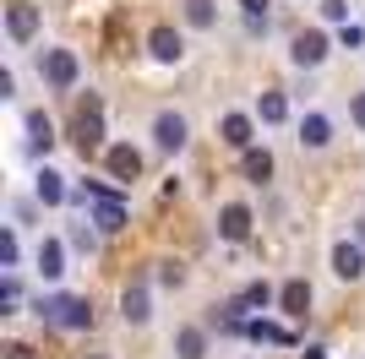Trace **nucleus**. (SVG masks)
Masks as SVG:
<instances>
[{
  "label": "nucleus",
  "mask_w": 365,
  "mask_h": 359,
  "mask_svg": "<svg viewBox=\"0 0 365 359\" xmlns=\"http://www.w3.org/2000/svg\"><path fill=\"white\" fill-rule=\"evenodd\" d=\"M33 311H38V321H49V327H66V332L93 327V299H82V294H44Z\"/></svg>",
  "instance_id": "1"
},
{
  "label": "nucleus",
  "mask_w": 365,
  "mask_h": 359,
  "mask_svg": "<svg viewBox=\"0 0 365 359\" xmlns=\"http://www.w3.org/2000/svg\"><path fill=\"white\" fill-rule=\"evenodd\" d=\"M76 152H82V158H93V152H109L104 147V98H98V93H88V98H82V104H76Z\"/></svg>",
  "instance_id": "2"
},
{
  "label": "nucleus",
  "mask_w": 365,
  "mask_h": 359,
  "mask_svg": "<svg viewBox=\"0 0 365 359\" xmlns=\"http://www.w3.org/2000/svg\"><path fill=\"white\" fill-rule=\"evenodd\" d=\"M76 76H82V66H76L71 49H49V55H44V82H49L55 93H71Z\"/></svg>",
  "instance_id": "3"
},
{
  "label": "nucleus",
  "mask_w": 365,
  "mask_h": 359,
  "mask_svg": "<svg viewBox=\"0 0 365 359\" xmlns=\"http://www.w3.org/2000/svg\"><path fill=\"white\" fill-rule=\"evenodd\" d=\"M104 169H109V180L131 185V180H142V152L131 147V142H115V147L104 152Z\"/></svg>",
  "instance_id": "4"
},
{
  "label": "nucleus",
  "mask_w": 365,
  "mask_h": 359,
  "mask_svg": "<svg viewBox=\"0 0 365 359\" xmlns=\"http://www.w3.org/2000/svg\"><path fill=\"white\" fill-rule=\"evenodd\" d=\"M33 33H38V6H33V0H11V6H6V38H11V44H28Z\"/></svg>",
  "instance_id": "5"
},
{
  "label": "nucleus",
  "mask_w": 365,
  "mask_h": 359,
  "mask_svg": "<svg viewBox=\"0 0 365 359\" xmlns=\"http://www.w3.org/2000/svg\"><path fill=\"white\" fill-rule=\"evenodd\" d=\"M294 66H322V60L333 55V38H327V33L322 28H305V33H294Z\"/></svg>",
  "instance_id": "6"
},
{
  "label": "nucleus",
  "mask_w": 365,
  "mask_h": 359,
  "mask_svg": "<svg viewBox=\"0 0 365 359\" xmlns=\"http://www.w3.org/2000/svg\"><path fill=\"white\" fill-rule=\"evenodd\" d=\"M153 142H158V152H180L185 142H191V131H185V115L164 109V115L153 120Z\"/></svg>",
  "instance_id": "7"
},
{
  "label": "nucleus",
  "mask_w": 365,
  "mask_h": 359,
  "mask_svg": "<svg viewBox=\"0 0 365 359\" xmlns=\"http://www.w3.org/2000/svg\"><path fill=\"white\" fill-rule=\"evenodd\" d=\"M333 272L344 278V283H360L365 278V245L360 239H338L333 245Z\"/></svg>",
  "instance_id": "8"
},
{
  "label": "nucleus",
  "mask_w": 365,
  "mask_h": 359,
  "mask_svg": "<svg viewBox=\"0 0 365 359\" xmlns=\"http://www.w3.org/2000/svg\"><path fill=\"white\" fill-rule=\"evenodd\" d=\"M251 224H257V218H251V207H245V202H229V207L218 212V234H224L229 245L251 239Z\"/></svg>",
  "instance_id": "9"
},
{
  "label": "nucleus",
  "mask_w": 365,
  "mask_h": 359,
  "mask_svg": "<svg viewBox=\"0 0 365 359\" xmlns=\"http://www.w3.org/2000/svg\"><path fill=\"white\" fill-rule=\"evenodd\" d=\"M120 316L131 321V327H148V316H153V299H148V278H137V283L120 294Z\"/></svg>",
  "instance_id": "10"
},
{
  "label": "nucleus",
  "mask_w": 365,
  "mask_h": 359,
  "mask_svg": "<svg viewBox=\"0 0 365 359\" xmlns=\"http://www.w3.org/2000/svg\"><path fill=\"white\" fill-rule=\"evenodd\" d=\"M88 224H98V234H120V229L131 224V212H125V202H93Z\"/></svg>",
  "instance_id": "11"
},
{
  "label": "nucleus",
  "mask_w": 365,
  "mask_h": 359,
  "mask_svg": "<svg viewBox=\"0 0 365 359\" xmlns=\"http://www.w3.org/2000/svg\"><path fill=\"white\" fill-rule=\"evenodd\" d=\"M218 136H224V147L245 152V147H251V136H257V120H251V115H224V120H218Z\"/></svg>",
  "instance_id": "12"
},
{
  "label": "nucleus",
  "mask_w": 365,
  "mask_h": 359,
  "mask_svg": "<svg viewBox=\"0 0 365 359\" xmlns=\"http://www.w3.org/2000/svg\"><path fill=\"white\" fill-rule=\"evenodd\" d=\"M148 49H153V60H158V66H175V60L185 55V38L175 28H153L148 33Z\"/></svg>",
  "instance_id": "13"
},
{
  "label": "nucleus",
  "mask_w": 365,
  "mask_h": 359,
  "mask_svg": "<svg viewBox=\"0 0 365 359\" xmlns=\"http://www.w3.org/2000/svg\"><path fill=\"white\" fill-rule=\"evenodd\" d=\"M33 261H38V272H44L49 283H55V278L66 272V239L44 234V239H38V256H33Z\"/></svg>",
  "instance_id": "14"
},
{
  "label": "nucleus",
  "mask_w": 365,
  "mask_h": 359,
  "mask_svg": "<svg viewBox=\"0 0 365 359\" xmlns=\"http://www.w3.org/2000/svg\"><path fill=\"white\" fill-rule=\"evenodd\" d=\"M245 338H251V343H278V348L294 343V332L278 327V321H267V316H251V321H245Z\"/></svg>",
  "instance_id": "15"
},
{
  "label": "nucleus",
  "mask_w": 365,
  "mask_h": 359,
  "mask_svg": "<svg viewBox=\"0 0 365 359\" xmlns=\"http://www.w3.org/2000/svg\"><path fill=\"white\" fill-rule=\"evenodd\" d=\"M33 196H38L44 207H61V202H71V185H66V175H55V169H38V185H33Z\"/></svg>",
  "instance_id": "16"
},
{
  "label": "nucleus",
  "mask_w": 365,
  "mask_h": 359,
  "mask_svg": "<svg viewBox=\"0 0 365 359\" xmlns=\"http://www.w3.org/2000/svg\"><path fill=\"white\" fill-rule=\"evenodd\" d=\"M49 147H55V120H49L44 109H33L28 115V152L38 158V152H49Z\"/></svg>",
  "instance_id": "17"
},
{
  "label": "nucleus",
  "mask_w": 365,
  "mask_h": 359,
  "mask_svg": "<svg viewBox=\"0 0 365 359\" xmlns=\"http://www.w3.org/2000/svg\"><path fill=\"white\" fill-rule=\"evenodd\" d=\"M327 142H333V120H327V115H305V120H300V147L322 152Z\"/></svg>",
  "instance_id": "18"
},
{
  "label": "nucleus",
  "mask_w": 365,
  "mask_h": 359,
  "mask_svg": "<svg viewBox=\"0 0 365 359\" xmlns=\"http://www.w3.org/2000/svg\"><path fill=\"white\" fill-rule=\"evenodd\" d=\"M240 175L251 180V185H267V180H273V152H267V147H245Z\"/></svg>",
  "instance_id": "19"
},
{
  "label": "nucleus",
  "mask_w": 365,
  "mask_h": 359,
  "mask_svg": "<svg viewBox=\"0 0 365 359\" xmlns=\"http://www.w3.org/2000/svg\"><path fill=\"white\" fill-rule=\"evenodd\" d=\"M278 305H284V316H305L311 311V283H305V278H289V283L278 288Z\"/></svg>",
  "instance_id": "20"
},
{
  "label": "nucleus",
  "mask_w": 365,
  "mask_h": 359,
  "mask_svg": "<svg viewBox=\"0 0 365 359\" xmlns=\"http://www.w3.org/2000/svg\"><path fill=\"white\" fill-rule=\"evenodd\" d=\"M207 354V332L202 327H180L175 332V359H202Z\"/></svg>",
  "instance_id": "21"
},
{
  "label": "nucleus",
  "mask_w": 365,
  "mask_h": 359,
  "mask_svg": "<svg viewBox=\"0 0 365 359\" xmlns=\"http://www.w3.org/2000/svg\"><path fill=\"white\" fill-rule=\"evenodd\" d=\"M257 120L262 125H284V120H289V98H284V93H262L257 98Z\"/></svg>",
  "instance_id": "22"
},
{
  "label": "nucleus",
  "mask_w": 365,
  "mask_h": 359,
  "mask_svg": "<svg viewBox=\"0 0 365 359\" xmlns=\"http://www.w3.org/2000/svg\"><path fill=\"white\" fill-rule=\"evenodd\" d=\"M240 299L251 305V311H267V305L278 299V288H273V283H262V278H257V283H245V288H240Z\"/></svg>",
  "instance_id": "23"
},
{
  "label": "nucleus",
  "mask_w": 365,
  "mask_h": 359,
  "mask_svg": "<svg viewBox=\"0 0 365 359\" xmlns=\"http://www.w3.org/2000/svg\"><path fill=\"white\" fill-rule=\"evenodd\" d=\"M185 22H191V28H213L218 6H213V0H185Z\"/></svg>",
  "instance_id": "24"
},
{
  "label": "nucleus",
  "mask_w": 365,
  "mask_h": 359,
  "mask_svg": "<svg viewBox=\"0 0 365 359\" xmlns=\"http://www.w3.org/2000/svg\"><path fill=\"white\" fill-rule=\"evenodd\" d=\"M16 256H22V239H16V229H0V267H16Z\"/></svg>",
  "instance_id": "25"
},
{
  "label": "nucleus",
  "mask_w": 365,
  "mask_h": 359,
  "mask_svg": "<svg viewBox=\"0 0 365 359\" xmlns=\"http://www.w3.org/2000/svg\"><path fill=\"white\" fill-rule=\"evenodd\" d=\"M71 245L93 256V251H98V224H76V229H71Z\"/></svg>",
  "instance_id": "26"
},
{
  "label": "nucleus",
  "mask_w": 365,
  "mask_h": 359,
  "mask_svg": "<svg viewBox=\"0 0 365 359\" xmlns=\"http://www.w3.org/2000/svg\"><path fill=\"white\" fill-rule=\"evenodd\" d=\"M365 44V28L360 22H344V28H338V49H360Z\"/></svg>",
  "instance_id": "27"
},
{
  "label": "nucleus",
  "mask_w": 365,
  "mask_h": 359,
  "mask_svg": "<svg viewBox=\"0 0 365 359\" xmlns=\"http://www.w3.org/2000/svg\"><path fill=\"white\" fill-rule=\"evenodd\" d=\"M16 299H22V283L6 272V278H0V305H6V311H16Z\"/></svg>",
  "instance_id": "28"
},
{
  "label": "nucleus",
  "mask_w": 365,
  "mask_h": 359,
  "mask_svg": "<svg viewBox=\"0 0 365 359\" xmlns=\"http://www.w3.org/2000/svg\"><path fill=\"white\" fill-rule=\"evenodd\" d=\"M322 16H327V22H338V28H344V22H349V0H322Z\"/></svg>",
  "instance_id": "29"
},
{
  "label": "nucleus",
  "mask_w": 365,
  "mask_h": 359,
  "mask_svg": "<svg viewBox=\"0 0 365 359\" xmlns=\"http://www.w3.org/2000/svg\"><path fill=\"white\" fill-rule=\"evenodd\" d=\"M158 283H164V288H180V283H185V272L175 267V261H158Z\"/></svg>",
  "instance_id": "30"
},
{
  "label": "nucleus",
  "mask_w": 365,
  "mask_h": 359,
  "mask_svg": "<svg viewBox=\"0 0 365 359\" xmlns=\"http://www.w3.org/2000/svg\"><path fill=\"white\" fill-rule=\"evenodd\" d=\"M349 120L365 131V88H360V93H349Z\"/></svg>",
  "instance_id": "31"
},
{
  "label": "nucleus",
  "mask_w": 365,
  "mask_h": 359,
  "mask_svg": "<svg viewBox=\"0 0 365 359\" xmlns=\"http://www.w3.org/2000/svg\"><path fill=\"white\" fill-rule=\"evenodd\" d=\"M300 359H327V348H322V343H311V348H300Z\"/></svg>",
  "instance_id": "32"
},
{
  "label": "nucleus",
  "mask_w": 365,
  "mask_h": 359,
  "mask_svg": "<svg viewBox=\"0 0 365 359\" xmlns=\"http://www.w3.org/2000/svg\"><path fill=\"white\" fill-rule=\"evenodd\" d=\"M245 11H267V6H273V0H240Z\"/></svg>",
  "instance_id": "33"
},
{
  "label": "nucleus",
  "mask_w": 365,
  "mask_h": 359,
  "mask_svg": "<svg viewBox=\"0 0 365 359\" xmlns=\"http://www.w3.org/2000/svg\"><path fill=\"white\" fill-rule=\"evenodd\" d=\"M6 359H28V348H22V343H11V348H6Z\"/></svg>",
  "instance_id": "34"
},
{
  "label": "nucleus",
  "mask_w": 365,
  "mask_h": 359,
  "mask_svg": "<svg viewBox=\"0 0 365 359\" xmlns=\"http://www.w3.org/2000/svg\"><path fill=\"white\" fill-rule=\"evenodd\" d=\"M354 234H360V245H365V224H360V229H354Z\"/></svg>",
  "instance_id": "35"
},
{
  "label": "nucleus",
  "mask_w": 365,
  "mask_h": 359,
  "mask_svg": "<svg viewBox=\"0 0 365 359\" xmlns=\"http://www.w3.org/2000/svg\"><path fill=\"white\" fill-rule=\"evenodd\" d=\"M82 359H104V354H82Z\"/></svg>",
  "instance_id": "36"
}]
</instances>
